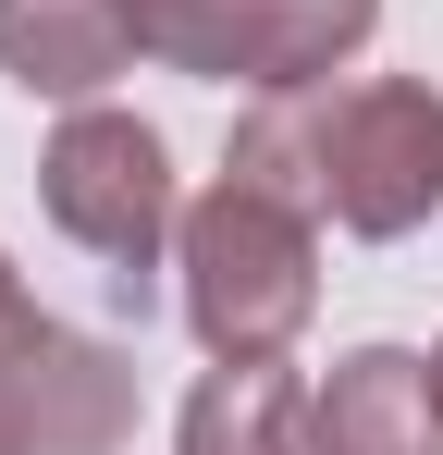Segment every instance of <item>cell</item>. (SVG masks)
Masks as SVG:
<instances>
[{
  "label": "cell",
  "mask_w": 443,
  "mask_h": 455,
  "mask_svg": "<svg viewBox=\"0 0 443 455\" xmlns=\"http://www.w3.org/2000/svg\"><path fill=\"white\" fill-rule=\"evenodd\" d=\"M222 172H246L259 197L358 234V246H407L419 222H443V86L431 75L284 86L234 124Z\"/></svg>",
  "instance_id": "obj_1"
},
{
  "label": "cell",
  "mask_w": 443,
  "mask_h": 455,
  "mask_svg": "<svg viewBox=\"0 0 443 455\" xmlns=\"http://www.w3.org/2000/svg\"><path fill=\"white\" fill-rule=\"evenodd\" d=\"M431 381H443V345H431Z\"/></svg>",
  "instance_id": "obj_11"
},
{
  "label": "cell",
  "mask_w": 443,
  "mask_h": 455,
  "mask_svg": "<svg viewBox=\"0 0 443 455\" xmlns=\"http://www.w3.org/2000/svg\"><path fill=\"white\" fill-rule=\"evenodd\" d=\"M37 210L124 283L148 296V271L173 259V234H185V197H173V148L148 136L136 111H111V99H86L62 111V136L37 148Z\"/></svg>",
  "instance_id": "obj_3"
},
{
  "label": "cell",
  "mask_w": 443,
  "mask_h": 455,
  "mask_svg": "<svg viewBox=\"0 0 443 455\" xmlns=\"http://www.w3.org/2000/svg\"><path fill=\"white\" fill-rule=\"evenodd\" d=\"M173 296H185V332L210 357H284L308 332V307H320V222L259 197L246 172H222L210 197H185Z\"/></svg>",
  "instance_id": "obj_2"
},
{
  "label": "cell",
  "mask_w": 443,
  "mask_h": 455,
  "mask_svg": "<svg viewBox=\"0 0 443 455\" xmlns=\"http://www.w3.org/2000/svg\"><path fill=\"white\" fill-rule=\"evenodd\" d=\"M37 332H50V307L25 296V271L0 259V345H37Z\"/></svg>",
  "instance_id": "obj_10"
},
{
  "label": "cell",
  "mask_w": 443,
  "mask_h": 455,
  "mask_svg": "<svg viewBox=\"0 0 443 455\" xmlns=\"http://www.w3.org/2000/svg\"><path fill=\"white\" fill-rule=\"evenodd\" d=\"M136 25V62L197 86H246V0H124Z\"/></svg>",
  "instance_id": "obj_9"
},
{
  "label": "cell",
  "mask_w": 443,
  "mask_h": 455,
  "mask_svg": "<svg viewBox=\"0 0 443 455\" xmlns=\"http://www.w3.org/2000/svg\"><path fill=\"white\" fill-rule=\"evenodd\" d=\"M308 455H443V381L419 345H358L308 381Z\"/></svg>",
  "instance_id": "obj_5"
},
{
  "label": "cell",
  "mask_w": 443,
  "mask_h": 455,
  "mask_svg": "<svg viewBox=\"0 0 443 455\" xmlns=\"http://www.w3.org/2000/svg\"><path fill=\"white\" fill-rule=\"evenodd\" d=\"M382 37V0H246V99L333 86Z\"/></svg>",
  "instance_id": "obj_8"
},
{
  "label": "cell",
  "mask_w": 443,
  "mask_h": 455,
  "mask_svg": "<svg viewBox=\"0 0 443 455\" xmlns=\"http://www.w3.org/2000/svg\"><path fill=\"white\" fill-rule=\"evenodd\" d=\"M173 455H308V381L284 357H210L173 419Z\"/></svg>",
  "instance_id": "obj_7"
},
{
  "label": "cell",
  "mask_w": 443,
  "mask_h": 455,
  "mask_svg": "<svg viewBox=\"0 0 443 455\" xmlns=\"http://www.w3.org/2000/svg\"><path fill=\"white\" fill-rule=\"evenodd\" d=\"M0 75L25 99L86 111L136 75V25H124V0H0Z\"/></svg>",
  "instance_id": "obj_6"
},
{
  "label": "cell",
  "mask_w": 443,
  "mask_h": 455,
  "mask_svg": "<svg viewBox=\"0 0 443 455\" xmlns=\"http://www.w3.org/2000/svg\"><path fill=\"white\" fill-rule=\"evenodd\" d=\"M136 431V370L99 332H37L0 345V455H111Z\"/></svg>",
  "instance_id": "obj_4"
}]
</instances>
